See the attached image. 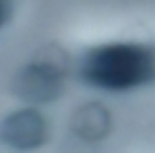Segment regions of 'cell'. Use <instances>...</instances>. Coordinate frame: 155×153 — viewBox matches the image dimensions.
I'll return each instance as SVG.
<instances>
[{"instance_id":"obj_1","label":"cell","mask_w":155,"mask_h":153,"mask_svg":"<svg viewBox=\"0 0 155 153\" xmlns=\"http://www.w3.org/2000/svg\"><path fill=\"white\" fill-rule=\"evenodd\" d=\"M155 64L149 49L132 43H110L91 49L81 64V77L100 89L125 91L153 79Z\"/></svg>"},{"instance_id":"obj_2","label":"cell","mask_w":155,"mask_h":153,"mask_svg":"<svg viewBox=\"0 0 155 153\" xmlns=\"http://www.w3.org/2000/svg\"><path fill=\"white\" fill-rule=\"evenodd\" d=\"M62 87H64V60L55 62L38 58L26 68H21L13 81V94L28 104H49L60 98Z\"/></svg>"},{"instance_id":"obj_3","label":"cell","mask_w":155,"mask_h":153,"mask_svg":"<svg viewBox=\"0 0 155 153\" xmlns=\"http://www.w3.org/2000/svg\"><path fill=\"white\" fill-rule=\"evenodd\" d=\"M0 140L13 149H36L47 140V119L32 104L17 108L0 123Z\"/></svg>"},{"instance_id":"obj_4","label":"cell","mask_w":155,"mask_h":153,"mask_svg":"<svg viewBox=\"0 0 155 153\" xmlns=\"http://www.w3.org/2000/svg\"><path fill=\"white\" fill-rule=\"evenodd\" d=\"M70 130L81 140H102L110 132V113L100 102H85L74 108L70 117Z\"/></svg>"},{"instance_id":"obj_5","label":"cell","mask_w":155,"mask_h":153,"mask_svg":"<svg viewBox=\"0 0 155 153\" xmlns=\"http://www.w3.org/2000/svg\"><path fill=\"white\" fill-rule=\"evenodd\" d=\"M9 15H11V0H0V28L7 24Z\"/></svg>"}]
</instances>
